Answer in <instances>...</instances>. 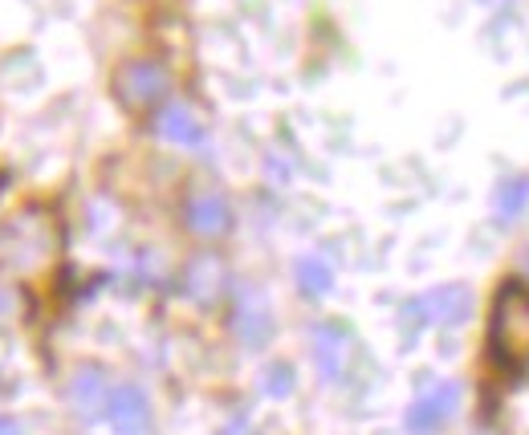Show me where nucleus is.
Returning a JSON list of instances; mask_svg holds the SVG:
<instances>
[{
  "label": "nucleus",
  "mask_w": 529,
  "mask_h": 435,
  "mask_svg": "<svg viewBox=\"0 0 529 435\" xmlns=\"http://www.w3.org/2000/svg\"><path fill=\"white\" fill-rule=\"evenodd\" d=\"M70 403H74V411H78L82 419H98V415L106 411L110 391H106V375H102L98 366H82L78 375H74V383H70Z\"/></svg>",
  "instance_id": "7"
},
{
  "label": "nucleus",
  "mask_w": 529,
  "mask_h": 435,
  "mask_svg": "<svg viewBox=\"0 0 529 435\" xmlns=\"http://www.w3.org/2000/svg\"><path fill=\"white\" fill-rule=\"evenodd\" d=\"M489 342L501 362H517L529 350V285L505 281L493 301V330Z\"/></svg>",
  "instance_id": "1"
},
{
  "label": "nucleus",
  "mask_w": 529,
  "mask_h": 435,
  "mask_svg": "<svg viewBox=\"0 0 529 435\" xmlns=\"http://www.w3.org/2000/svg\"><path fill=\"white\" fill-rule=\"evenodd\" d=\"M330 285H334V269L322 257H302L298 261V289L306 297H326Z\"/></svg>",
  "instance_id": "13"
},
{
  "label": "nucleus",
  "mask_w": 529,
  "mask_h": 435,
  "mask_svg": "<svg viewBox=\"0 0 529 435\" xmlns=\"http://www.w3.org/2000/svg\"><path fill=\"white\" fill-rule=\"evenodd\" d=\"M188 293L192 297H200V301H208V297H216L220 293V281H224V269L212 261V257H200V261H192L188 265Z\"/></svg>",
  "instance_id": "11"
},
{
  "label": "nucleus",
  "mask_w": 529,
  "mask_h": 435,
  "mask_svg": "<svg viewBox=\"0 0 529 435\" xmlns=\"http://www.w3.org/2000/svg\"><path fill=\"white\" fill-rule=\"evenodd\" d=\"M167 90H171V82L155 61H127V66L114 74V94H119V102L127 110H147V106L163 102Z\"/></svg>",
  "instance_id": "2"
},
{
  "label": "nucleus",
  "mask_w": 529,
  "mask_h": 435,
  "mask_svg": "<svg viewBox=\"0 0 529 435\" xmlns=\"http://www.w3.org/2000/svg\"><path fill=\"white\" fill-rule=\"evenodd\" d=\"M525 204H529V175H513V179H505L497 188L493 208H497L501 220H517L525 212Z\"/></svg>",
  "instance_id": "12"
},
{
  "label": "nucleus",
  "mask_w": 529,
  "mask_h": 435,
  "mask_svg": "<svg viewBox=\"0 0 529 435\" xmlns=\"http://www.w3.org/2000/svg\"><path fill=\"white\" fill-rule=\"evenodd\" d=\"M232 330L237 338L253 350H261L269 338H273V318H269V305L257 297V293H245L241 305H237V318H232Z\"/></svg>",
  "instance_id": "6"
},
{
  "label": "nucleus",
  "mask_w": 529,
  "mask_h": 435,
  "mask_svg": "<svg viewBox=\"0 0 529 435\" xmlns=\"http://www.w3.org/2000/svg\"><path fill=\"white\" fill-rule=\"evenodd\" d=\"M346 334L338 330V326H318L314 330V362H318V370H322V379H338L342 375V362H346Z\"/></svg>",
  "instance_id": "10"
},
{
  "label": "nucleus",
  "mask_w": 529,
  "mask_h": 435,
  "mask_svg": "<svg viewBox=\"0 0 529 435\" xmlns=\"http://www.w3.org/2000/svg\"><path fill=\"white\" fill-rule=\"evenodd\" d=\"M0 435H25V431H21V423L13 415H0Z\"/></svg>",
  "instance_id": "15"
},
{
  "label": "nucleus",
  "mask_w": 529,
  "mask_h": 435,
  "mask_svg": "<svg viewBox=\"0 0 529 435\" xmlns=\"http://www.w3.org/2000/svg\"><path fill=\"white\" fill-rule=\"evenodd\" d=\"M456 403H460V391L452 383H440L436 391H428V395H420L416 403H411L407 427L416 431V435H428V431H436V427L448 423V415L456 411Z\"/></svg>",
  "instance_id": "5"
},
{
  "label": "nucleus",
  "mask_w": 529,
  "mask_h": 435,
  "mask_svg": "<svg viewBox=\"0 0 529 435\" xmlns=\"http://www.w3.org/2000/svg\"><path fill=\"white\" fill-rule=\"evenodd\" d=\"M228 224H232V212H228L224 196L200 192V196L188 200V228H192V232H200V236H220V232H228Z\"/></svg>",
  "instance_id": "8"
},
{
  "label": "nucleus",
  "mask_w": 529,
  "mask_h": 435,
  "mask_svg": "<svg viewBox=\"0 0 529 435\" xmlns=\"http://www.w3.org/2000/svg\"><path fill=\"white\" fill-rule=\"evenodd\" d=\"M159 135L167 139V143H175V147H200L204 143V122L188 110V106H167L163 114H159Z\"/></svg>",
  "instance_id": "9"
},
{
  "label": "nucleus",
  "mask_w": 529,
  "mask_h": 435,
  "mask_svg": "<svg viewBox=\"0 0 529 435\" xmlns=\"http://www.w3.org/2000/svg\"><path fill=\"white\" fill-rule=\"evenodd\" d=\"M106 415L119 435H147V427H151V403L135 383H123V387L110 391Z\"/></svg>",
  "instance_id": "4"
},
{
  "label": "nucleus",
  "mask_w": 529,
  "mask_h": 435,
  "mask_svg": "<svg viewBox=\"0 0 529 435\" xmlns=\"http://www.w3.org/2000/svg\"><path fill=\"white\" fill-rule=\"evenodd\" d=\"M5 314H9V293L0 289V318H5Z\"/></svg>",
  "instance_id": "16"
},
{
  "label": "nucleus",
  "mask_w": 529,
  "mask_h": 435,
  "mask_svg": "<svg viewBox=\"0 0 529 435\" xmlns=\"http://www.w3.org/2000/svg\"><path fill=\"white\" fill-rule=\"evenodd\" d=\"M403 318H416V326L424 322H440V326H464L468 318H473V293H468L464 285H444L420 301L403 305Z\"/></svg>",
  "instance_id": "3"
},
{
  "label": "nucleus",
  "mask_w": 529,
  "mask_h": 435,
  "mask_svg": "<svg viewBox=\"0 0 529 435\" xmlns=\"http://www.w3.org/2000/svg\"><path fill=\"white\" fill-rule=\"evenodd\" d=\"M293 391V370L285 366V362H273L269 370H265V395L269 399H285Z\"/></svg>",
  "instance_id": "14"
}]
</instances>
